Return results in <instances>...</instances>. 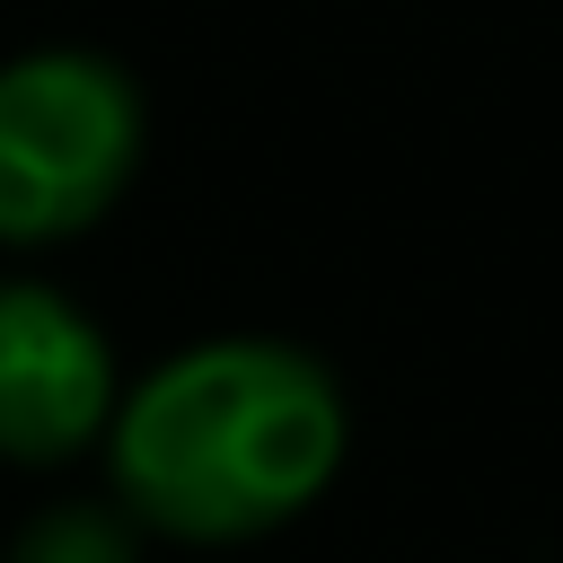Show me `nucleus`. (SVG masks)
Returning <instances> with one entry per match:
<instances>
[{
  "label": "nucleus",
  "instance_id": "nucleus-1",
  "mask_svg": "<svg viewBox=\"0 0 563 563\" xmlns=\"http://www.w3.org/2000/svg\"><path fill=\"white\" fill-rule=\"evenodd\" d=\"M352 457L334 369L282 334H211L114 396V510L176 545H246L325 501Z\"/></svg>",
  "mask_w": 563,
  "mask_h": 563
},
{
  "label": "nucleus",
  "instance_id": "nucleus-2",
  "mask_svg": "<svg viewBox=\"0 0 563 563\" xmlns=\"http://www.w3.org/2000/svg\"><path fill=\"white\" fill-rule=\"evenodd\" d=\"M150 150L141 79L88 44L0 62V246H62L97 229Z\"/></svg>",
  "mask_w": 563,
  "mask_h": 563
},
{
  "label": "nucleus",
  "instance_id": "nucleus-3",
  "mask_svg": "<svg viewBox=\"0 0 563 563\" xmlns=\"http://www.w3.org/2000/svg\"><path fill=\"white\" fill-rule=\"evenodd\" d=\"M123 396L106 325L53 282H0V457L62 466L106 440Z\"/></svg>",
  "mask_w": 563,
  "mask_h": 563
},
{
  "label": "nucleus",
  "instance_id": "nucleus-4",
  "mask_svg": "<svg viewBox=\"0 0 563 563\" xmlns=\"http://www.w3.org/2000/svg\"><path fill=\"white\" fill-rule=\"evenodd\" d=\"M9 563H141V528L106 501H62L18 528Z\"/></svg>",
  "mask_w": 563,
  "mask_h": 563
}]
</instances>
